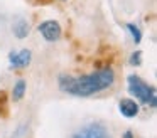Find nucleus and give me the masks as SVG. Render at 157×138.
Instances as JSON below:
<instances>
[{
  "instance_id": "nucleus-1",
  "label": "nucleus",
  "mask_w": 157,
  "mask_h": 138,
  "mask_svg": "<svg viewBox=\"0 0 157 138\" xmlns=\"http://www.w3.org/2000/svg\"><path fill=\"white\" fill-rule=\"evenodd\" d=\"M115 81V73L110 67L100 69L96 73L85 74L79 77H71V76H61L59 77V88L61 91L75 96H91L100 91L110 88Z\"/></svg>"
},
{
  "instance_id": "nucleus-2",
  "label": "nucleus",
  "mask_w": 157,
  "mask_h": 138,
  "mask_svg": "<svg viewBox=\"0 0 157 138\" xmlns=\"http://www.w3.org/2000/svg\"><path fill=\"white\" fill-rule=\"evenodd\" d=\"M127 84H128V93L132 94V96H135L140 103L147 104V106L155 108L157 98H155V89H154L152 86H149L145 81H142L139 76H135V74L128 76Z\"/></svg>"
},
{
  "instance_id": "nucleus-3",
  "label": "nucleus",
  "mask_w": 157,
  "mask_h": 138,
  "mask_svg": "<svg viewBox=\"0 0 157 138\" xmlns=\"http://www.w3.org/2000/svg\"><path fill=\"white\" fill-rule=\"evenodd\" d=\"M73 138H110V135H108V131H106L105 125L90 123L88 126H85L81 131H78Z\"/></svg>"
},
{
  "instance_id": "nucleus-4",
  "label": "nucleus",
  "mask_w": 157,
  "mask_h": 138,
  "mask_svg": "<svg viewBox=\"0 0 157 138\" xmlns=\"http://www.w3.org/2000/svg\"><path fill=\"white\" fill-rule=\"evenodd\" d=\"M39 32L42 34V37L46 40L54 42V40H58L61 37V25L56 20H46V22H42L39 25Z\"/></svg>"
},
{
  "instance_id": "nucleus-5",
  "label": "nucleus",
  "mask_w": 157,
  "mask_h": 138,
  "mask_svg": "<svg viewBox=\"0 0 157 138\" xmlns=\"http://www.w3.org/2000/svg\"><path fill=\"white\" fill-rule=\"evenodd\" d=\"M31 50L29 49H21L19 52H10L9 54V59H10V67H27L31 62Z\"/></svg>"
},
{
  "instance_id": "nucleus-6",
  "label": "nucleus",
  "mask_w": 157,
  "mask_h": 138,
  "mask_svg": "<svg viewBox=\"0 0 157 138\" xmlns=\"http://www.w3.org/2000/svg\"><path fill=\"white\" fill-rule=\"evenodd\" d=\"M118 110L125 118H133L139 113V104L133 99H130V98H125V99H122L118 103Z\"/></svg>"
},
{
  "instance_id": "nucleus-7",
  "label": "nucleus",
  "mask_w": 157,
  "mask_h": 138,
  "mask_svg": "<svg viewBox=\"0 0 157 138\" xmlns=\"http://www.w3.org/2000/svg\"><path fill=\"white\" fill-rule=\"evenodd\" d=\"M14 34L19 37V39H24L29 34V22L25 19H17L14 24Z\"/></svg>"
},
{
  "instance_id": "nucleus-8",
  "label": "nucleus",
  "mask_w": 157,
  "mask_h": 138,
  "mask_svg": "<svg viewBox=\"0 0 157 138\" xmlns=\"http://www.w3.org/2000/svg\"><path fill=\"white\" fill-rule=\"evenodd\" d=\"M24 94H25V81L21 79L15 83L14 89H12V98H14V101H21L24 98Z\"/></svg>"
},
{
  "instance_id": "nucleus-9",
  "label": "nucleus",
  "mask_w": 157,
  "mask_h": 138,
  "mask_svg": "<svg viewBox=\"0 0 157 138\" xmlns=\"http://www.w3.org/2000/svg\"><path fill=\"white\" fill-rule=\"evenodd\" d=\"M127 29H128V32L132 34V39L135 44L140 42V39H142V32H140V29L137 25H133V24H127Z\"/></svg>"
},
{
  "instance_id": "nucleus-10",
  "label": "nucleus",
  "mask_w": 157,
  "mask_h": 138,
  "mask_svg": "<svg viewBox=\"0 0 157 138\" xmlns=\"http://www.w3.org/2000/svg\"><path fill=\"white\" fill-rule=\"evenodd\" d=\"M140 61H142V54H140V50L133 52L132 57H130V64H132V66H140Z\"/></svg>"
},
{
  "instance_id": "nucleus-11",
  "label": "nucleus",
  "mask_w": 157,
  "mask_h": 138,
  "mask_svg": "<svg viewBox=\"0 0 157 138\" xmlns=\"http://www.w3.org/2000/svg\"><path fill=\"white\" fill-rule=\"evenodd\" d=\"M122 138H133V133H132V131H125Z\"/></svg>"
}]
</instances>
